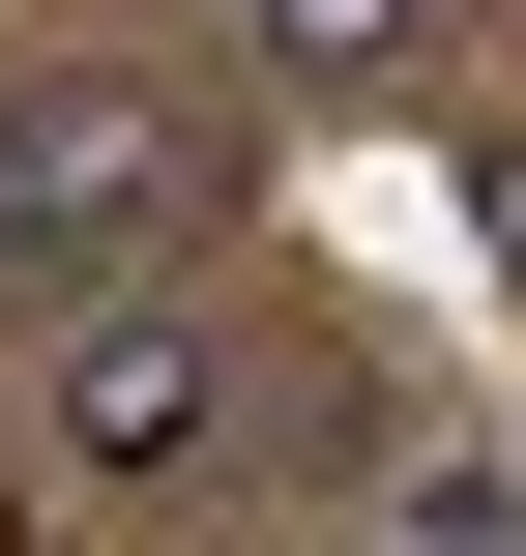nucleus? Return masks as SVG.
Returning a JSON list of instances; mask_svg holds the SVG:
<instances>
[{"mask_svg":"<svg viewBox=\"0 0 526 556\" xmlns=\"http://www.w3.org/2000/svg\"><path fill=\"white\" fill-rule=\"evenodd\" d=\"M205 235V117H146L117 59H0V293H146Z\"/></svg>","mask_w":526,"mask_h":556,"instance_id":"1","label":"nucleus"},{"mask_svg":"<svg viewBox=\"0 0 526 556\" xmlns=\"http://www.w3.org/2000/svg\"><path fill=\"white\" fill-rule=\"evenodd\" d=\"M59 469H88V498H176V469H205V323H176V264H146V293H59Z\"/></svg>","mask_w":526,"mask_h":556,"instance_id":"2","label":"nucleus"},{"mask_svg":"<svg viewBox=\"0 0 526 556\" xmlns=\"http://www.w3.org/2000/svg\"><path fill=\"white\" fill-rule=\"evenodd\" d=\"M234 29H264L293 88H410V59H439V0H234Z\"/></svg>","mask_w":526,"mask_h":556,"instance_id":"3","label":"nucleus"}]
</instances>
